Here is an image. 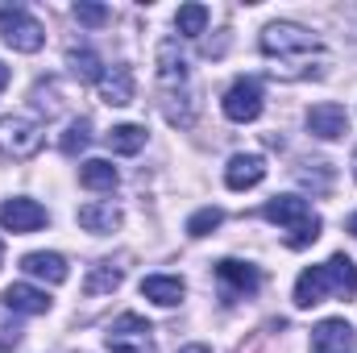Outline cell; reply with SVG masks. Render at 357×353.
Segmentation results:
<instances>
[{"label":"cell","mask_w":357,"mask_h":353,"mask_svg":"<svg viewBox=\"0 0 357 353\" xmlns=\"http://www.w3.org/2000/svg\"><path fill=\"white\" fill-rule=\"evenodd\" d=\"M121 278H125V266L96 262L88 270V278H84V295H108V291H116V287H121Z\"/></svg>","instance_id":"cell-20"},{"label":"cell","mask_w":357,"mask_h":353,"mask_svg":"<svg viewBox=\"0 0 357 353\" xmlns=\"http://www.w3.org/2000/svg\"><path fill=\"white\" fill-rule=\"evenodd\" d=\"M262 216H266L270 225L282 229V241H287L291 250H307V246L320 237V229H324L320 216L312 212V204L299 200V195H274V200H266Z\"/></svg>","instance_id":"cell-4"},{"label":"cell","mask_w":357,"mask_h":353,"mask_svg":"<svg viewBox=\"0 0 357 353\" xmlns=\"http://www.w3.org/2000/svg\"><path fill=\"white\" fill-rule=\"evenodd\" d=\"M142 295L158 308H175V303H183L187 287L178 274H150V278H142Z\"/></svg>","instance_id":"cell-18"},{"label":"cell","mask_w":357,"mask_h":353,"mask_svg":"<svg viewBox=\"0 0 357 353\" xmlns=\"http://www.w3.org/2000/svg\"><path fill=\"white\" fill-rule=\"evenodd\" d=\"M349 233H357V212L349 216Z\"/></svg>","instance_id":"cell-30"},{"label":"cell","mask_w":357,"mask_h":353,"mask_svg":"<svg viewBox=\"0 0 357 353\" xmlns=\"http://www.w3.org/2000/svg\"><path fill=\"white\" fill-rule=\"evenodd\" d=\"M262 84L254 80V75H241V80H233V88L225 91V117L229 121H237V125H250V121H258L262 117Z\"/></svg>","instance_id":"cell-8"},{"label":"cell","mask_w":357,"mask_h":353,"mask_svg":"<svg viewBox=\"0 0 357 353\" xmlns=\"http://www.w3.org/2000/svg\"><path fill=\"white\" fill-rule=\"evenodd\" d=\"M0 38H4V46H13L21 54H33V50H42L46 29L25 4H4L0 8Z\"/></svg>","instance_id":"cell-5"},{"label":"cell","mask_w":357,"mask_h":353,"mask_svg":"<svg viewBox=\"0 0 357 353\" xmlns=\"http://www.w3.org/2000/svg\"><path fill=\"white\" fill-rule=\"evenodd\" d=\"M220 220H225L220 208H199V212L187 220V233H191V237H208L212 229H220Z\"/></svg>","instance_id":"cell-25"},{"label":"cell","mask_w":357,"mask_h":353,"mask_svg":"<svg viewBox=\"0 0 357 353\" xmlns=\"http://www.w3.org/2000/svg\"><path fill=\"white\" fill-rule=\"evenodd\" d=\"M0 303H4L8 312H17V316H46V312H50V295H46L42 287H33V283H13V287H4Z\"/></svg>","instance_id":"cell-13"},{"label":"cell","mask_w":357,"mask_h":353,"mask_svg":"<svg viewBox=\"0 0 357 353\" xmlns=\"http://www.w3.org/2000/svg\"><path fill=\"white\" fill-rule=\"evenodd\" d=\"M46 220H50V216H46V208H42L38 200L13 195V200L0 204V225H4L8 233H38Z\"/></svg>","instance_id":"cell-10"},{"label":"cell","mask_w":357,"mask_h":353,"mask_svg":"<svg viewBox=\"0 0 357 353\" xmlns=\"http://www.w3.org/2000/svg\"><path fill=\"white\" fill-rule=\"evenodd\" d=\"M178 353H212V345H199V341H195V345H183Z\"/></svg>","instance_id":"cell-28"},{"label":"cell","mask_w":357,"mask_h":353,"mask_svg":"<svg viewBox=\"0 0 357 353\" xmlns=\"http://www.w3.org/2000/svg\"><path fill=\"white\" fill-rule=\"evenodd\" d=\"M104 345H108V353H154V329L137 312H125L108 324Z\"/></svg>","instance_id":"cell-7"},{"label":"cell","mask_w":357,"mask_h":353,"mask_svg":"<svg viewBox=\"0 0 357 353\" xmlns=\"http://www.w3.org/2000/svg\"><path fill=\"white\" fill-rule=\"evenodd\" d=\"M307 133L312 137H320V142H337V137H345L349 133V112L341 108V104H316V108H307Z\"/></svg>","instance_id":"cell-12"},{"label":"cell","mask_w":357,"mask_h":353,"mask_svg":"<svg viewBox=\"0 0 357 353\" xmlns=\"http://www.w3.org/2000/svg\"><path fill=\"white\" fill-rule=\"evenodd\" d=\"M216 283H220L225 299H245V295H254L262 287V274H258V266L225 258V262H216Z\"/></svg>","instance_id":"cell-9"},{"label":"cell","mask_w":357,"mask_h":353,"mask_svg":"<svg viewBox=\"0 0 357 353\" xmlns=\"http://www.w3.org/2000/svg\"><path fill=\"white\" fill-rule=\"evenodd\" d=\"M79 183L91 187V191H112V187H116V167L104 163V158H88V163L79 167Z\"/></svg>","instance_id":"cell-21"},{"label":"cell","mask_w":357,"mask_h":353,"mask_svg":"<svg viewBox=\"0 0 357 353\" xmlns=\"http://www.w3.org/2000/svg\"><path fill=\"white\" fill-rule=\"evenodd\" d=\"M175 29L183 38H199V33L208 29V8H204V4H178Z\"/></svg>","instance_id":"cell-22"},{"label":"cell","mask_w":357,"mask_h":353,"mask_svg":"<svg viewBox=\"0 0 357 353\" xmlns=\"http://www.w3.org/2000/svg\"><path fill=\"white\" fill-rule=\"evenodd\" d=\"M328 295H357V266L345 254H333L324 266H307L299 278H295V308H316L324 303Z\"/></svg>","instance_id":"cell-3"},{"label":"cell","mask_w":357,"mask_h":353,"mask_svg":"<svg viewBox=\"0 0 357 353\" xmlns=\"http://www.w3.org/2000/svg\"><path fill=\"white\" fill-rule=\"evenodd\" d=\"M133 71L125 67V63H116L112 71H104V80H100V100L104 104H112V108H125V104H133Z\"/></svg>","instance_id":"cell-17"},{"label":"cell","mask_w":357,"mask_h":353,"mask_svg":"<svg viewBox=\"0 0 357 353\" xmlns=\"http://www.w3.org/2000/svg\"><path fill=\"white\" fill-rule=\"evenodd\" d=\"M0 262H4V246H0Z\"/></svg>","instance_id":"cell-32"},{"label":"cell","mask_w":357,"mask_h":353,"mask_svg":"<svg viewBox=\"0 0 357 353\" xmlns=\"http://www.w3.org/2000/svg\"><path fill=\"white\" fill-rule=\"evenodd\" d=\"M4 84H8V67L0 63V91H4Z\"/></svg>","instance_id":"cell-29"},{"label":"cell","mask_w":357,"mask_h":353,"mask_svg":"<svg viewBox=\"0 0 357 353\" xmlns=\"http://www.w3.org/2000/svg\"><path fill=\"white\" fill-rule=\"evenodd\" d=\"M158 96H162V112L171 125H191L195 121V91H191V67L183 59L175 38H167L158 46Z\"/></svg>","instance_id":"cell-1"},{"label":"cell","mask_w":357,"mask_h":353,"mask_svg":"<svg viewBox=\"0 0 357 353\" xmlns=\"http://www.w3.org/2000/svg\"><path fill=\"white\" fill-rule=\"evenodd\" d=\"M75 220H79V229H84V233L104 237V233H116L125 216H121V208H116V204H108V200H91V204L79 208V216H75Z\"/></svg>","instance_id":"cell-15"},{"label":"cell","mask_w":357,"mask_h":353,"mask_svg":"<svg viewBox=\"0 0 357 353\" xmlns=\"http://www.w3.org/2000/svg\"><path fill=\"white\" fill-rule=\"evenodd\" d=\"M42 125L33 121V117H21V112H8V117H0V154L4 158H33L38 150H42Z\"/></svg>","instance_id":"cell-6"},{"label":"cell","mask_w":357,"mask_h":353,"mask_svg":"<svg viewBox=\"0 0 357 353\" xmlns=\"http://www.w3.org/2000/svg\"><path fill=\"white\" fill-rule=\"evenodd\" d=\"M75 21H79V25H88V29H100V25H108V21H112V13H108L104 4L79 0V4H75Z\"/></svg>","instance_id":"cell-26"},{"label":"cell","mask_w":357,"mask_h":353,"mask_svg":"<svg viewBox=\"0 0 357 353\" xmlns=\"http://www.w3.org/2000/svg\"><path fill=\"white\" fill-rule=\"evenodd\" d=\"M262 54L274 59V63H282V67H274L270 75L299 80V75H307L312 54L320 59V42L312 38V29L295 25V21H270L266 29H262Z\"/></svg>","instance_id":"cell-2"},{"label":"cell","mask_w":357,"mask_h":353,"mask_svg":"<svg viewBox=\"0 0 357 353\" xmlns=\"http://www.w3.org/2000/svg\"><path fill=\"white\" fill-rule=\"evenodd\" d=\"M354 179H357V154H354Z\"/></svg>","instance_id":"cell-31"},{"label":"cell","mask_w":357,"mask_h":353,"mask_svg":"<svg viewBox=\"0 0 357 353\" xmlns=\"http://www.w3.org/2000/svg\"><path fill=\"white\" fill-rule=\"evenodd\" d=\"M108 146H112V154H137L146 146V129L142 125H116L108 133Z\"/></svg>","instance_id":"cell-23"},{"label":"cell","mask_w":357,"mask_h":353,"mask_svg":"<svg viewBox=\"0 0 357 353\" xmlns=\"http://www.w3.org/2000/svg\"><path fill=\"white\" fill-rule=\"evenodd\" d=\"M21 270L29 274V278H46L50 287H59V283H67V258L63 254H50V250H33V254H25L21 258Z\"/></svg>","instance_id":"cell-16"},{"label":"cell","mask_w":357,"mask_h":353,"mask_svg":"<svg viewBox=\"0 0 357 353\" xmlns=\"http://www.w3.org/2000/svg\"><path fill=\"white\" fill-rule=\"evenodd\" d=\"M17 341H21V329H17V324H13V329L0 324V350H17Z\"/></svg>","instance_id":"cell-27"},{"label":"cell","mask_w":357,"mask_h":353,"mask_svg":"<svg viewBox=\"0 0 357 353\" xmlns=\"http://www.w3.org/2000/svg\"><path fill=\"white\" fill-rule=\"evenodd\" d=\"M312 353H357V333L349 320L328 316L312 329Z\"/></svg>","instance_id":"cell-11"},{"label":"cell","mask_w":357,"mask_h":353,"mask_svg":"<svg viewBox=\"0 0 357 353\" xmlns=\"http://www.w3.org/2000/svg\"><path fill=\"white\" fill-rule=\"evenodd\" d=\"M88 142H91V125L79 117V121H71V129L63 133V154H79V150H88Z\"/></svg>","instance_id":"cell-24"},{"label":"cell","mask_w":357,"mask_h":353,"mask_svg":"<svg viewBox=\"0 0 357 353\" xmlns=\"http://www.w3.org/2000/svg\"><path fill=\"white\" fill-rule=\"evenodd\" d=\"M266 179V158L262 154H233L229 167H225V183L229 191H250Z\"/></svg>","instance_id":"cell-14"},{"label":"cell","mask_w":357,"mask_h":353,"mask_svg":"<svg viewBox=\"0 0 357 353\" xmlns=\"http://www.w3.org/2000/svg\"><path fill=\"white\" fill-rule=\"evenodd\" d=\"M67 67H71V75H75L79 84H100V80H104V63H100V54H96L91 46H75V50L67 54Z\"/></svg>","instance_id":"cell-19"}]
</instances>
